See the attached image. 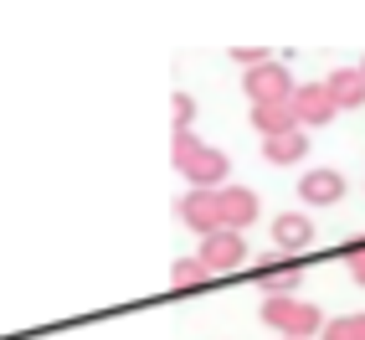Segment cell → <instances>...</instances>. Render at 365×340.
<instances>
[{
  "instance_id": "1",
  "label": "cell",
  "mask_w": 365,
  "mask_h": 340,
  "mask_svg": "<svg viewBox=\"0 0 365 340\" xmlns=\"http://www.w3.org/2000/svg\"><path fill=\"white\" fill-rule=\"evenodd\" d=\"M170 160H175V170L190 181V191H222V186H227V176H232V160L216 150V144H201L190 129H175Z\"/></svg>"
},
{
  "instance_id": "2",
  "label": "cell",
  "mask_w": 365,
  "mask_h": 340,
  "mask_svg": "<svg viewBox=\"0 0 365 340\" xmlns=\"http://www.w3.org/2000/svg\"><path fill=\"white\" fill-rule=\"evenodd\" d=\"M262 325H273L283 340H309V335H324L329 320L319 314V304L283 294V299H267V304H262Z\"/></svg>"
},
{
  "instance_id": "3",
  "label": "cell",
  "mask_w": 365,
  "mask_h": 340,
  "mask_svg": "<svg viewBox=\"0 0 365 340\" xmlns=\"http://www.w3.org/2000/svg\"><path fill=\"white\" fill-rule=\"evenodd\" d=\"M294 78H288V67L273 57V62H262V67H252L247 78H242V93H247L252 104H288L294 99Z\"/></svg>"
},
{
  "instance_id": "4",
  "label": "cell",
  "mask_w": 365,
  "mask_h": 340,
  "mask_svg": "<svg viewBox=\"0 0 365 340\" xmlns=\"http://www.w3.org/2000/svg\"><path fill=\"white\" fill-rule=\"evenodd\" d=\"M288 104H294V119H299V129H304V134H309V129H324L329 119L339 114L324 83H299V88H294V99H288Z\"/></svg>"
},
{
  "instance_id": "5",
  "label": "cell",
  "mask_w": 365,
  "mask_h": 340,
  "mask_svg": "<svg viewBox=\"0 0 365 340\" xmlns=\"http://www.w3.org/2000/svg\"><path fill=\"white\" fill-rule=\"evenodd\" d=\"M211 274H232V269H242L247 263V242H242V232H211V237H201V253H196Z\"/></svg>"
},
{
  "instance_id": "6",
  "label": "cell",
  "mask_w": 365,
  "mask_h": 340,
  "mask_svg": "<svg viewBox=\"0 0 365 340\" xmlns=\"http://www.w3.org/2000/svg\"><path fill=\"white\" fill-rule=\"evenodd\" d=\"M175 216H180L190 232H201V237L222 232V206H216V191H185L180 206H175Z\"/></svg>"
},
{
  "instance_id": "7",
  "label": "cell",
  "mask_w": 365,
  "mask_h": 340,
  "mask_svg": "<svg viewBox=\"0 0 365 340\" xmlns=\"http://www.w3.org/2000/svg\"><path fill=\"white\" fill-rule=\"evenodd\" d=\"M216 206H222V232L252 227V222H257V211H262V201L252 196L247 186H222V191H216Z\"/></svg>"
},
{
  "instance_id": "8",
  "label": "cell",
  "mask_w": 365,
  "mask_h": 340,
  "mask_svg": "<svg viewBox=\"0 0 365 340\" xmlns=\"http://www.w3.org/2000/svg\"><path fill=\"white\" fill-rule=\"evenodd\" d=\"M299 196H304V206H334L345 196V176H339L334 165H319V170H309L299 181Z\"/></svg>"
},
{
  "instance_id": "9",
  "label": "cell",
  "mask_w": 365,
  "mask_h": 340,
  "mask_svg": "<svg viewBox=\"0 0 365 340\" xmlns=\"http://www.w3.org/2000/svg\"><path fill=\"white\" fill-rule=\"evenodd\" d=\"M273 248H278V253H304V248H314V222H309L304 211L273 216Z\"/></svg>"
},
{
  "instance_id": "10",
  "label": "cell",
  "mask_w": 365,
  "mask_h": 340,
  "mask_svg": "<svg viewBox=\"0 0 365 340\" xmlns=\"http://www.w3.org/2000/svg\"><path fill=\"white\" fill-rule=\"evenodd\" d=\"M324 88H329L334 109H360V104H365V78H360V67H334L329 78H324Z\"/></svg>"
},
{
  "instance_id": "11",
  "label": "cell",
  "mask_w": 365,
  "mask_h": 340,
  "mask_svg": "<svg viewBox=\"0 0 365 340\" xmlns=\"http://www.w3.org/2000/svg\"><path fill=\"white\" fill-rule=\"evenodd\" d=\"M304 155H309V134L304 129H288V134L262 139V160L267 165H299Z\"/></svg>"
},
{
  "instance_id": "12",
  "label": "cell",
  "mask_w": 365,
  "mask_h": 340,
  "mask_svg": "<svg viewBox=\"0 0 365 340\" xmlns=\"http://www.w3.org/2000/svg\"><path fill=\"white\" fill-rule=\"evenodd\" d=\"M257 289L267 299H283V294H294L299 289V269H288V263H273V253H267L257 263Z\"/></svg>"
},
{
  "instance_id": "13",
  "label": "cell",
  "mask_w": 365,
  "mask_h": 340,
  "mask_svg": "<svg viewBox=\"0 0 365 340\" xmlns=\"http://www.w3.org/2000/svg\"><path fill=\"white\" fill-rule=\"evenodd\" d=\"M252 129H257L262 139L299 129V119H294V104H252Z\"/></svg>"
},
{
  "instance_id": "14",
  "label": "cell",
  "mask_w": 365,
  "mask_h": 340,
  "mask_svg": "<svg viewBox=\"0 0 365 340\" xmlns=\"http://www.w3.org/2000/svg\"><path fill=\"white\" fill-rule=\"evenodd\" d=\"M170 284H175V289H206L211 269L201 258H175V263H170Z\"/></svg>"
},
{
  "instance_id": "15",
  "label": "cell",
  "mask_w": 365,
  "mask_h": 340,
  "mask_svg": "<svg viewBox=\"0 0 365 340\" xmlns=\"http://www.w3.org/2000/svg\"><path fill=\"white\" fill-rule=\"evenodd\" d=\"M319 340H365V309H360V314H339V320H329Z\"/></svg>"
},
{
  "instance_id": "16",
  "label": "cell",
  "mask_w": 365,
  "mask_h": 340,
  "mask_svg": "<svg viewBox=\"0 0 365 340\" xmlns=\"http://www.w3.org/2000/svg\"><path fill=\"white\" fill-rule=\"evenodd\" d=\"M345 263H350V279L365 289V237H355V242H345Z\"/></svg>"
},
{
  "instance_id": "17",
  "label": "cell",
  "mask_w": 365,
  "mask_h": 340,
  "mask_svg": "<svg viewBox=\"0 0 365 340\" xmlns=\"http://www.w3.org/2000/svg\"><path fill=\"white\" fill-rule=\"evenodd\" d=\"M232 62H242V67H262V62H273V52H267V46H232Z\"/></svg>"
},
{
  "instance_id": "18",
  "label": "cell",
  "mask_w": 365,
  "mask_h": 340,
  "mask_svg": "<svg viewBox=\"0 0 365 340\" xmlns=\"http://www.w3.org/2000/svg\"><path fill=\"white\" fill-rule=\"evenodd\" d=\"M170 109H175V129H190V119H196V99H190V93H175Z\"/></svg>"
},
{
  "instance_id": "19",
  "label": "cell",
  "mask_w": 365,
  "mask_h": 340,
  "mask_svg": "<svg viewBox=\"0 0 365 340\" xmlns=\"http://www.w3.org/2000/svg\"><path fill=\"white\" fill-rule=\"evenodd\" d=\"M360 78H365V57H360Z\"/></svg>"
}]
</instances>
